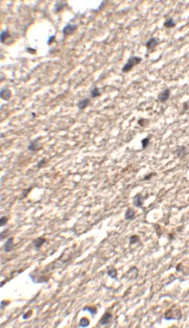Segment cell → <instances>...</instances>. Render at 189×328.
<instances>
[{
	"label": "cell",
	"instance_id": "5b68a950",
	"mask_svg": "<svg viewBox=\"0 0 189 328\" xmlns=\"http://www.w3.org/2000/svg\"><path fill=\"white\" fill-rule=\"evenodd\" d=\"M144 197L142 196V194H136V195L133 197V204L134 205V206H136V207L142 208L144 203Z\"/></svg>",
	"mask_w": 189,
	"mask_h": 328
},
{
	"label": "cell",
	"instance_id": "4316f807",
	"mask_svg": "<svg viewBox=\"0 0 189 328\" xmlns=\"http://www.w3.org/2000/svg\"><path fill=\"white\" fill-rule=\"evenodd\" d=\"M32 310H29V311H28L27 312H26L25 314H23L22 315V318L25 319V320H26V319H28V318H30L31 316V315H32Z\"/></svg>",
	"mask_w": 189,
	"mask_h": 328
},
{
	"label": "cell",
	"instance_id": "30bf717a",
	"mask_svg": "<svg viewBox=\"0 0 189 328\" xmlns=\"http://www.w3.org/2000/svg\"><path fill=\"white\" fill-rule=\"evenodd\" d=\"M89 103H90V99H89V98H84V99H82L79 101L78 103V105H77V106H78V108L80 110H84V109H85L89 105Z\"/></svg>",
	"mask_w": 189,
	"mask_h": 328
},
{
	"label": "cell",
	"instance_id": "4dcf8cb0",
	"mask_svg": "<svg viewBox=\"0 0 189 328\" xmlns=\"http://www.w3.org/2000/svg\"><path fill=\"white\" fill-rule=\"evenodd\" d=\"M55 35H53V36H51V37H49V40H48L47 44H51V43H52L53 41H54V40H55Z\"/></svg>",
	"mask_w": 189,
	"mask_h": 328
},
{
	"label": "cell",
	"instance_id": "e0dca14e",
	"mask_svg": "<svg viewBox=\"0 0 189 328\" xmlns=\"http://www.w3.org/2000/svg\"><path fill=\"white\" fill-rule=\"evenodd\" d=\"M89 324H90V321L87 318H82L79 321L78 325L80 327H86L89 326Z\"/></svg>",
	"mask_w": 189,
	"mask_h": 328
},
{
	"label": "cell",
	"instance_id": "8992f818",
	"mask_svg": "<svg viewBox=\"0 0 189 328\" xmlns=\"http://www.w3.org/2000/svg\"><path fill=\"white\" fill-rule=\"evenodd\" d=\"M77 29V26L76 25H74V24H67V25H65V26H64L63 28L62 29V32L63 35H71V34L74 33L75 32V31Z\"/></svg>",
	"mask_w": 189,
	"mask_h": 328
},
{
	"label": "cell",
	"instance_id": "cb8c5ba5",
	"mask_svg": "<svg viewBox=\"0 0 189 328\" xmlns=\"http://www.w3.org/2000/svg\"><path fill=\"white\" fill-rule=\"evenodd\" d=\"M65 4L64 3H60V2H57L56 4H55V7H54V11H56V12H57V11H60V10L62 9L63 7L65 6Z\"/></svg>",
	"mask_w": 189,
	"mask_h": 328
},
{
	"label": "cell",
	"instance_id": "d4e9b609",
	"mask_svg": "<svg viewBox=\"0 0 189 328\" xmlns=\"http://www.w3.org/2000/svg\"><path fill=\"white\" fill-rule=\"evenodd\" d=\"M138 124L141 127H145L146 125L148 124V120L147 119H144V118H142V119H139L138 120Z\"/></svg>",
	"mask_w": 189,
	"mask_h": 328
},
{
	"label": "cell",
	"instance_id": "2e32d148",
	"mask_svg": "<svg viewBox=\"0 0 189 328\" xmlns=\"http://www.w3.org/2000/svg\"><path fill=\"white\" fill-rule=\"evenodd\" d=\"M176 22H175L174 20H173V19L171 18V17L167 19V20H165V22H164V26L165 28H167V29L173 28L174 26H176Z\"/></svg>",
	"mask_w": 189,
	"mask_h": 328
},
{
	"label": "cell",
	"instance_id": "9c48e42d",
	"mask_svg": "<svg viewBox=\"0 0 189 328\" xmlns=\"http://www.w3.org/2000/svg\"><path fill=\"white\" fill-rule=\"evenodd\" d=\"M0 96H1V98L2 99H4V100H9V99L11 97V90L8 89L7 88H2V90H1V92H0Z\"/></svg>",
	"mask_w": 189,
	"mask_h": 328
},
{
	"label": "cell",
	"instance_id": "6da1fadb",
	"mask_svg": "<svg viewBox=\"0 0 189 328\" xmlns=\"http://www.w3.org/2000/svg\"><path fill=\"white\" fill-rule=\"evenodd\" d=\"M182 318V312L179 308L172 307L167 310L165 313V320H180Z\"/></svg>",
	"mask_w": 189,
	"mask_h": 328
},
{
	"label": "cell",
	"instance_id": "277c9868",
	"mask_svg": "<svg viewBox=\"0 0 189 328\" xmlns=\"http://www.w3.org/2000/svg\"><path fill=\"white\" fill-rule=\"evenodd\" d=\"M112 318H113V315L110 312H105L104 314V315L101 317V318L99 324L101 325H102V326L108 325L111 322V321H112Z\"/></svg>",
	"mask_w": 189,
	"mask_h": 328
},
{
	"label": "cell",
	"instance_id": "83f0119b",
	"mask_svg": "<svg viewBox=\"0 0 189 328\" xmlns=\"http://www.w3.org/2000/svg\"><path fill=\"white\" fill-rule=\"evenodd\" d=\"M156 175V174L155 173H151L150 174H148V175H147V176H145L144 177L143 180H151V178L153 177V176H155Z\"/></svg>",
	"mask_w": 189,
	"mask_h": 328
},
{
	"label": "cell",
	"instance_id": "1f68e13d",
	"mask_svg": "<svg viewBox=\"0 0 189 328\" xmlns=\"http://www.w3.org/2000/svg\"><path fill=\"white\" fill-rule=\"evenodd\" d=\"M183 107H184L183 111H187L189 108V104L188 103H185L183 104Z\"/></svg>",
	"mask_w": 189,
	"mask_h": 328
},
{
	"label": "cell",
	"instance_id": "44dd1931",
	"mask_svg": "<svg viewBox=\"0 0 189 328\" xmlns=\"http://www.w3.org/2000/svg\"><path fill=\"white\" fill-rule=\"evenodd\" d=\"M141 143H142V149H143V150L147 148L150 144V137H147L143 138V139L141 141Z\"/></svg>",
	"mask_w": 189,
	"mask_h": 328
},
{
	"label": "cell",
	"instance_id": "8fae6325",
	"mask_svg": "<svg viewBox=\"0 0 189 328\" xmlns=\"http://www.w3.org/2000/svg\"><path fill=\"white\" fill-rule=\"evenodd\" d=\"M14 238H9L6 241V242L4 244V251L5 253L10 252L14 248Z\"/></svg>",
	"mask_w": 189,
	"mask_h": 328
},
{
	"label": "cell",
	"instance_id": "603a6c76",
	"mask_svg": "<svg viewBox=\"0 0 189 328\" xmlns=\"http://www.w3.org/2000/svg\"><path fill=\"white\" fill-rule=\"evenodd\" d=\"M139 240H140V238L136 235H131L130 237V244H136V243L139 242Z\"/></svg>",
	"mask_w": 189,
	"mask_h": 328
},
{
	"label": "cell",
	"instance_id": "9a60e30c",
	"mask_svg": "<svg viewBox=\"0 0 189 328\" xmlns=\"http://www.w3.org/2000/svg\"><path fill=\"white\" fill-rule=\"evenodd\" d=\"M176 156L178 158H183L186 154V149L185 147H180L174 152Z\"/></svg>",
	"mask_w": 189,
	"mask_h": 328
},
{
	"label": "cell",
	"instance_id": "4fadbf2b",
	"mask_svg": "<svg viewBox=\"0 0 189 328\" xmlns=\"http://www.w3.org/2000/svg\"><path fill=\"white\" fill-rule=\"evenodd\" d=\"M38 142H39L38 138H37V139H35V140H34V141H31V143L29 144V145L28 146V150L32 151V152H34V151H36V150H38V149L40 148V147H39Z\"/></svg>",
	"mask_w": 189,
	"mask_h": 328
},
{
	"label": "cell",
	"instance_id": "d6986e66",
	"mask_svg": "<svg viewBox=\"0 0 189 328\" xmlns=\"http://www.w3.org/2000/svg\"><path fill=\"white\" fill-rule=\"evenodd\" d=\"M83 310L84 311L89 312V313L91 314L92 316H93V315H95L97 313V309L95 307H94V306H86Z\"/></svg>",
	"mask_w": 189,
	"mask_h": 328
},
{
	"label": "cell",
	"instance_id": "7402d4cb",
	"mask_svg": "<svg viewBox=\"0 0 189 328\" xmlns=\"http://www.w3.org/2000/svg\"><path fill=\"white\" fill-rule=\"evenodd\" d=\"M10 36H11V35H10L9 31H7V29L2 31V32H1V37H0V38H1V42L4 43V40H5V39H7V37H9Z\"/></svg>",
	"mask_w": 189,
	"mask_h": 328
},
{
	"label": "cell",
	"instance_id": "7a4b0ae2",
	"mask_svg": "<svg viewBox=\"0 0 189 328\" xmlns=\"http://www.w3.org/2000/svg\"><path fill=\"white\" fill-rule=\"evenodd\" d=\"M142 61V58L138 57V56H131V57H130V59L127 60V63L122 67V73H127V72H129L136 65H138Z\"/></svg>",
	"mask_w": 189,
	"mask_h": 328
},
{
	"label": "cell",
	"instance_id": "ffe728a7",
	"mask_svg": "<svg viewBox=\"0 0 189 328\" xmlns=\"http://www.w3.org/2000/svg\"><path fill=\"white\" fill-rule=\"evenodd\" d=\"M101 93L99 91V89L98 88H96V87H95L91 91V92H90V97L92 98H96V97H99Z\"/></svg>",
	"mask_w": 189,
	"mask_h": 328
},
{
	"label": "cell",
	"instance_id": "f1b7e54d",
	"mask_svg": "<svg viewBox=\"0 0 189 328\" xmlns=\"http://www.w3.org/2000/svg\"><path fill=\"white\" fill-rule=\"evenodd\" d=\"M46 159H43L41 160V161H39L38 163H37V165H36V167H42V166H43V165H45V164H46Z\"/></svg>",
	"mask_w": 189,
	"mask_h": 328
},
{
	"label": "cell",
	"instance_id": "52a82bcc",
	"mask_svg": "<svg viewBox=\"0 0 189 328\" xmlns=\"http://www.w3.org/2000/svg\"><path fill=\"white\" fill-rule=\"evenodd\" d=\"M170 96H171V91H170V90L168 88H166V89L162 91L159 94L158 99L161 103H165V102H166L167 99H169Z\"/></svg>",
	"mask_w": 189,
	"mask_h": 328
},
{
	"label": "cell",
	"instance_id": "7c38bea8",
	"mask_svg": "<svg viewBox=\"0 0 189 328\" xmlns=\"http://www.w3.org/2000/svg\"><path fill=\"white\" fill-rule=\"evenodd\" d=\"M135 215H136V212H135L134 209H132V208H128L126 210L125 214H124V218L127 220H133L135 218Z\"/></svg>",
	"mask_w": 189,
	"mask_h": 328
},
{
	"label": "cell",
	"instance_id": "3957f363",
	"mask_svg": "<svg viewBox=\"0 0 189 328\" xmlns=\"http://www.w3.org/2000/svg\"><path fill=\"white\" fill-rule=\"evenodd\" d=\"M138 269L136 267V266L131 267V268H130L129 271H127V273H126V274L124 275V277H125L126 278L128 279V280H136V279L138 277Z\"/></svg>",
	"mask_w": 189,
	"mask_h": 328
},
{
	"label": "cell",
	"instance_id": "5bb4252c",
	"mask_svg": "<svg viewBox=\"0 0 189 328\" xmlns=\"http://www.w3.org/2000/svg\"><path fill=\"white\" fill-rule=\"evenodd\" d=\"M46 242V238H36V240L34 241V246L35 249H36V250L40 249V248L42 247L43 244Z\"/></svg>",
	"mask_w": 189,
	"mask_h": 328
},
{
	"label": "cell",
	"instance_id": "d6a6232c",
	"mask_svg": "<svg viewBox=\"0 0 189 328\" xmlns=\"http://www.w3.org/2000/svg\"><path fill=\"white\" fill-rule=\"evenodd\" d=\"M26 50H28V52H31V53H32V52H31V51L34 52V53H35V52H36V50H34V49H31V48H30V47L26 48Z\"/></svg>",
	"mask_w": 189,
	"mask_h": 328
},
{
	"label": "cell",
	"instance_id": "f546056e",
	"mask_svg": "<svg viewBox=\"0 0 189 328\" xmlns=\"http://www.w3.org/2000/svg\"><path fill=\"white\" fill-rule=\"evenodd\" d=\"M8 304H9V302H7V301H2L1 302V310H3L4 307H5Z\"/></svg>",
	"mask_w": 189,
	"mask_h": 328
},
{
	"label": "cell",
	"instance_id": "ac0fdd59",
	"mask_svg": "<svg viewBox=\"0 0 189 328\" xmlns=\"http://www.w3.org/2000/svg\"><path fill=\"white\" fill-rule=\"evenodd\" d=\"M117 270L115 268H111L107 270V275L113 279H115L117 277Z\"/></svg>",
	"mask_w": 189,
	"mask_h": 328
},
{
	"label": "cell",
	"instance_id": "ba28073f",
	"mask_svg": "<svg viewBox=\"0 0 189 328\" xmlns=\"http://www.w3.org/2000/svg\"><path fill=\"white\" fill-rule=\"evenodd\" d=\"M158 44L159 40L156 37H151L146 43V47L148 50H152L158 45Z\"/></svg>",
	"mask_w": 189,
	"mask_h": 328
},
{
	"label": "cell",
	"instance_id": "484cf974",
	"mask_svg": "<svg viewBox=\"0 0 189 328\" xmlns=\"http://www.w3.org/2000/svg\"><path fill=\"white\" fill-rule=\"evenodd\" d=\"M7 220H8V218L6 216L1 217V218H0V225H1V227L7 224Z\"/></svg>",
	"mask_w": 189,
	"mask_h": 328
}]
</instances>
